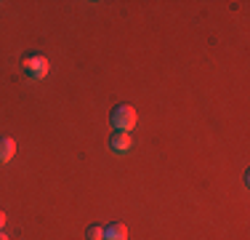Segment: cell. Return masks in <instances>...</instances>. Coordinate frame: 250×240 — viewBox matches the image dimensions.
<instances>
[{
  "mask_svg": "<svg viewBox=\"0 0 250 240\" xmlns=\"http://www.w3.org/2000/svg\"><path fill=\"white\" fill-rule=\"evenodd\" d=\"M136 110L130 104H117L115 110L109 112V123L115 131H125V134H130V131L136 128Z\"/></svg>",
  "mask_w": 250,
  "mask_h": 240,
  "instance_id": "1",
  "label": "cell"
},
{
  "mask_svg": "<svg viewBox=\"0 0 250 240\" xmlns=\"http://www.w3.org/2000/svg\"><path fill=\"white\" fill-rule=\"evenodd\" d=\"M133 147V139H130V134H125V131H115V134L109 136V149L117 155L128 152V149Z\"/></svg>",
  "mask_w": 250,
  "mask_h": 240,
  "instance_id": "3",
  "label": "cell"
},
{
  "mask_svg": "<svg viewBox=\"0 0 250 240\" xmlns=\"http://www.w3.org/2000/svg\"><path fill=\"white\" fill-rule=\"evenodd\" d=\"M5 219H8V216H5V211L0 208V232H3V227H5Z\"/></svg>",
  "mask_w": 250,
  "mask_h": 240,
  "instance_id": "7",
  "label": "cell"
},
{
  "mask_svg": "<svg viewBox=\"0 0 250 240\" xmlns=\"http://www.w3.org/2000/svg\"><path fill=\"white\" fill-rule=\"evenodd\" d=\"M51 64L45 56H40V53H27V56H21V72H24L27 77H32V80H43L45 75H48Z\"/></svg>",
  "mask_w": 250,
  "mask_h": 240,
  "instance_id": "2",
  "label": "cell"
},
{
  "mask_svg": "<svg viewBox=\"0 0 250 240\" xmlns=\"http://www.w3.org/2000/svg\"><path fill=\"white\" fill-rule=\"evenodd\" d=\"M0 240H11L8 235H5V232H0Z\"/></svg>",
  "mask_w": 250,
  "mask_h": 240,
  "instance_id": "8",
  "label": "cell"
},
{
  "mask_svg": "<svg viewBox=\"0 0 250 240\" xmlns=\"http://www.w3.org/2000/svg\"><path fill=\"white\" fill-rule=\"evenodd\" d=\"M85 238L88 240H104V227H101V224H91V227H88V232H85Z\"/></svg>",
  "mask_w": 250,
  "mask_h": 240,
  "instance_id": "6",
  "label": "cell"
},
{
  "mask_svg": "<svg viewBox=\"0 0 250 240\" xmlns=\"http://www.w3.org/2000/svg\"><path fill=\"white\" fill-rule=\"evenodd\" d=\"M16 155V142L11 136H0V163H8Z\"/></svg>",
  "mask_w": 250,
  "mask_h": 240,
  "instance_id": "5",
  "label": "cell"
},
{
  "mask_svg": "<svg viewBox=\"0 0 250 240\" xmlns=\"http://www.w3.org/2000/svg\"><path fill=\"white\" fill-rule=\"evenodd\" d=\"M104 240H128V227L123 221H112L104 227Z\"/></svg>",
  "mask_w": 250,
  "mask_h": 240,
  "instance_id": "4",
  "label": "cell"
}]
</instances>
